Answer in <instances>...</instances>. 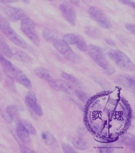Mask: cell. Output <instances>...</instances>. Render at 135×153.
<instances>
[{
    "instance_id": "1",
    "label": "cell",
    "mask_w": 135,
    "mask_h": 153,
    "mask_svg": "<svg viewBox=\"0 0 135 153\" xmlns=\"http://www.w3.org/2000/svg\"><path fill=\"white\" fill-rule=\"evenodd\" d=\"M87 52H88L89 55L92 60L103 69L106 74L111 76L115 73V68L106 58L105 52L102 49L98 46L90 45L88 46Z\"/></svg>"
},
{
    "instance_id": "2",
    "label": "cell",
    "mask_w": 135,
    "mask_h": 153,
    "mask_svg": "<svg viewBox=\"0 0 135 153\" xmlns=\"http://www.w3.org/2000/svg\"><path fill=\"white\" fill-rule=\"evenodd\" d=\"M106 54L119 68L126 71H134V63L122 51L118 50H108L106 51Z\"/></svg>"
},
{
    "instance_id": "3",
    "label": "cell",
    "mask_w": 135,
    "mask_h": 153,
    "mask_svg": "<svg viewBox=\"0 0 135 153\" xmlns=\"http://www.w3.org/2000/svg\"><path fill=\"white\" fill-rule=\"evenodd\" d=\"M0 30L15 45L23 49H26L28 45L25 41L16 33L6 18L0 14Z\"/></svg>"
},
{
    "instance_id": "4",
    "label": "cell",
    "mask_w": 135,
    "mask_h": 153,
    "mask_svg": "<svg viewBox=\"0 0 135 153\" xmlns=\"http://www.w3.org/2000/svg\"><path fill=\"white\" fill-rule=\"evenodd\" d=\"M54 46L56 50L58 51L60 54H62L64 56V57L67 59V60L76 64H79L81 62L80 56L76 54L72 50L70 45L65 43L62 39H57L56 40H55L54 42Z\"/></svg>"
},
{
    "instance_id": "5",
    "label": "cell",
    "mask_w": 135,
    "mask_h": 153,
    "mask_svg": "<svg viewBox=\"0 0 135 153\" xmlns=\"http://www.w3.org/2000/svg\"><path fill=\"white\" fill-rule=\"evenodd\" d=\"M20 29L35 45L37 47L40 46V39L35 31V23L34 21H33L28 17L25 18L21 20Z\"/></svg>"
},
{
    "instance_id": "6",
    "label": "cell",
    "mask_w": 135,
    "mask_h": 153,
    "mask_svg": "<svg viewBox=\"0 0 135 153\" xmlns=\"http://www.w3.org/2000/svg\"><path fill=\"white\" fill-rule=\"evenodd\" d=\"M88 14L92 20H94L99 25L106 29H111L112 28L110 20L104 14L102 10L96 7H90L88 10Z\"/></svg>"
},
{
    "instance_id": "7",
    "label": "cell",
    "mask_w": 135,
    "mask_h": 153,
    "mask_svg": "<svg viewBox=\"0 0 135 153\" xmlns=\"http://www.w3.org/2000/svg\"><path fill=\"white\" fill-rule=\"evenodd\" d=\"M62 40L69 45H76L82 52H87L88 46L82 36L74 33H67L63 36Z\"/></svg>"
},
{
    "instance_id": "8",
    "label": "cell",
    "mask_w": 135,
    "mask_h": 153,
    "mask_svg": "<svg viewBox=\"0 0 135 153\" xmlns=\"http://www.w3.org/2000/svg\"><path fill=\"white\" fill-rule=\"evenodd\" d=\"M2 10L6 16L13 22L19 21V20L21 21L25 18H28V15L21 8L12 6H4L2 7Z\"/></svg>"
},
{
    "instance_id": "9",
    "label": "cell",
    "mask_w": 135,
    "mask_h": 153,
    "mask_svg": "<svg viewBox=\"0 0 135 153\" xmlns=\"http://www.w3.org/2000/svg\"><path fill=\"white\" fill-rule=\"evenodd\" d=\"M59 9L64 18L72 26H75L77 19V15L73 7L68 2H63L60 4Z\"/></svg>"
},
{
    "instance_id": "10",
    "label": "cell",
    "mask_w": 135,
    "mask_h": 153,
    "mask_svg": "<svg viewBox=\"0 0 135 153\" xmlns=\"http://www.w3.org/2000/svg\"><path fill=\"white\" fill-rule=\"evenodd\" d=\"M25 102L26 103L27 106L34 113L35 115L41 117L43 116V112L42 110L41 107L38 102L36 96L33 91H30L27 93L26 96L25 97Z\"/></svg>"
},
{
    "instance_id": "11",
    "label": "cell",
    "mask_w": 135,
    "mask_h": 153,
    "mask_svg": "<svg viewBox=\"0 0 135 153\" xmlns=\"http://www.w3.org/2000/svg\"><path fill=\"white\" fill-rule=\"evenodd\" d=\"M50 85L51 87L56 91H64V92L67 93V94H73L75 93V89L74 86L70 82L63 80H54L51 79L48 82Z\"/></svg>"
},
{
    "instance_id": "12",
    "label": "cell",
    "mask_w": 135,
    "mask_h": 153,
    "mask_svg": "<svg viewBox=\"0 0 135 153\" xmlns=\"http://www.w3.org/2000/svg\"><path fill=\"white\" fill-rule=\"evenodd\" d=\"M114 81L125 89L134 92V79L129 75H118L114 78Z\"/></svg>"
},
{
    "instance_id": "13",
    "label": "cell",
    "mask_w": 135,
    "mask_h": 153,
    "mask_svg": "<svg viewBox=\"0 0 135 153\" xmlns=\"http://www.w3.org/2000/svg\"><path fill=\"white\" fill-rule=\"evenodd\" d=\"M16 131L19 139L25 144L30 143V134L25 127L24 124L20 120H17L16 123Z\"/></svg>"
},
{
    "instance_id": "14",
    "label": "cell",
    "mask_w": 135,
    "mask_h": 153,
    "mask_svg": "<svg viewBox=\"0 0 135 153\" xmlns=\"http://www.w3.org/2000/svg\"><path fill=\"white\" fill-rule=\"evenodd\" d=\"M0 63L4 68L5 72L7 73L12 78V76L19 71V68L15 66L10 61L8 60L3 54H0Z\"/></svg>"
},
{
    "instance_id": "15",
    "label": "cell",
    "mask_w": 135,
    "mask_h": 153,
    "mask_svg": "<svg viewBox=\"0 0 135 153\" xmlns=\"http://www.w3.org/2000/svg\"><path fill=\"white\" fill-rule=\"evenodd\" d=\"M12 50V58L16 59V60L20 61V62H25V63H28L32 61L31 57L30 55L25 52H23L22 50L18 48H11Z\"/></svg>"
},
{
    "instance_id": "16",
    "label": "cell",
    "mask_w": 135,
    "mask_h": 153,
    "mask_svg": "<svg viewBox=\"0 0 135 153\" xmlns=\"http://www.w3.org/2000/svg\"><path fill=\"white\" fill-rule=\"evenodd\" d=\"M12 78L16 80L18 83H20V84L24 86L27 89H30L33 87V84H32L31 81L26 76V74H25L20 69L12 76Z\"/></svg>"
},
{
    "instance_id": "17",
    "label": "cell",
    "mask_w": 135,
    "mask_h": 153,
    "mask_svg": "<svg viewBox=\"0 0 135 153\" xmlns=\"http://www.w3.org/2000/svg\"><path fill=\"white\" fill-rule=\"evenodd\" d=\"M34 73L38 77H39L40 79L45 80V81L48 82L51 79H53V78L51 77V75L48 71L46 68L43 67H36L34 69Z\"/></svg>"
},
{
    "instance_id": "18",
    "label": "cell",
    "mask_w": 135,
    "mask_h": 153,
    "mask_svg": "<svg viewBox=\"0 0 135 153\" xmlns=\"http://www.w3.org/2000/svg\"><path fill=\"white\" fill-rule=\"evenodd\" d=\"M0 54H3L7 58H12L11 48L1 35H0Z\"/></svg>"
},
{
    "instance_id": "19",
    "label": "cell",
    "mask_w": 135,
    "mask_h": 153,
    "mask_svg": "<svg viewBox=\"0 0 135 153\" xmlns=\"http://www.w3.org/2000/svg\"><path fill=\"white\" fill-rule=\"evenodd\" d=\"M42 36L43 39L47 42H54L55 40L57 39L58 37V33L55 30L50 29V28H45L42 32Z\"/></svg>"
},
{
    "instance_id": "20",
    "label": "cell",
    "mask_w": 135,
    "mask_h": 153,
    "mask_svg": "<svg viewBox=\"0 0 135 153\" xmlns=\"http://www.w3.org/2000/svg\"><path fill=\"white\" fill-rule=\"evenodd\" d=\"M62 78H64L66 81H69L70 84H72L74 86H75L77 88H82L83 87V84H82V82L79 79H77V78L75 77L72 75L67 74L66 72H62Z\"/></svg>"
},
{
    "instance_id": "21",
    "label": "cell",
    "mask_w": 135,
    "mask_h": 153,
    "mask_svg": "<svg viewBox=\"0 0 135 153\" xmlns=\"http://www.w3.org/2000/svg\"><path fill=\"white\" fill-rule=\"evenodd\" d=\"M40 137L42 139L44 142V143L48 146L54 145L56 143V140L55 137L52 135L48 131H43L40 134Z\"/></svg>"
},
{
    "instance_id": "22",
    "label": "cell",
    "mask_w": 135,
    "mask_h": 153,
    "mask_svg": "<svg viewBox=\"0 0 135 153\" xmlns=\"http://www.w3.org/2000/svg\"><path fill=\"white\" fill-rule=\"evenodd\" d=\"M6 112L12 121L18 118V110L17 107L15 106V105H9L7 108Z\"/></svg>"
},
{
    "instance_id": "23",
    "label": "cell",
    "mask_w": 135,
    "mask_h": 153,
    "mask_svg": "<svg viewBox=\"0 0 135 153\" xmlns=\"http://www.w3.org/2000/svg\"><path fill=\"white\" fill-rule=\"evenodd\" d=\"M85 31L86 34L92 39H99L101 37V32L98 28L89 27L86 28Z\"/></svg>"
},
{
    "instance_id": "24",
    "label": "cell",
    "mask_w": 135,
    "mask_h": 153,
    "mask_svg": "<svg viewBox=\"0 0 135 153\" xmlns=\"http://www.w3.org/2000/svg\"><path fill=\"white\" fill-rule=\"evenodd\" d=\"M121 142L123 144H126V146H131L134 147V137L131 134H126V135L122 136L120 139Z\"/></svg>"
},
{
    "instance_id": "25",
    "label": "cell",
    "mask_w": 135,
    "mask_h": 153,
    "mask_svg": "<svg viewBox=\"0 0 135 153\" xmlns=\"http://www.w3.org/2000/svg\"><path fill=\"white\" fill-rule=\"evenodd\" d=\"M72 143H73L74 146L76 148L81 149V150H84V149H87L88 147V144L87 142H85V140L81 139H73L72 141Z\"/></svg>"
},
{
    "instance_id": "26",
    "label": "cell",
    "mask_w": 135,
    "mask_h": 153,
    "mask_svg": "<svg viewBox=\"0 0 135 153\" xmlns=\"http://www.w3.org/2000/svg\"><path fill=\"white\" fill-rule=\"evenodd\" d=\"M23 124H24L25 127L26 128L27 130H28V133L30 134H32V135H35L36 134V131H35V129L34 127H33V126L32 125L31 123H30L29 121H27V120H25V121L23 122Z\"/></svg>"
},
{
    "instance_id": "27",
    "label": "cell",
    "mask_w": 135,
    "mask_h": 153,
    "mask_svg": "<svg viewBox=\"0 0 135 153\" xmlns=\"http://www.w3.org/2000/svg\"><path fill=\"white\" fill-rule=\"evenodd\" d=\"M75 93L76 94V96L80 99L82 102H86L88 100V97L87 95L84 93L83 91H81L80 90H76L75 91Z\"/></svg>"
},
{
    "instance_id": "28",
    "label": "cell",
    "mask_w": 135,
    "mask_h": 153,
    "mask_svg": "<svg viewBox=\"0 0 135 153\" xmlns=\"http://www.w3.org/2000/svg\"><path fill=\"white\" fill-rule=\"evenodd\" d=\"M62 150L65 153H75L76 151L69 144H62Z\"/></svg>"
},
{
    "instance_id": "29",
    "label": "cell",
    "mask_w": 135,
    "mask_h": 153,
    "mask_svg": "<svg viewBox=\"0 0 135 153\" xmlns=\"http://www.w3.org/2000/svg\"><path fill=\"white\" fill-rule=\"evenodd\" d=\"M126 29L131 33V34L134 35L135 34V25L134 24H131V23H126L125 25Z\"/></svg>"
},
{
    "instance_id": "30",
    "label": "cell",
    "mask_w": 135,
    "mask_h": 153,
    "mask_svg": "<svg viewBox=\"0 0 135 153\" xmlns=\"http://www.w3.org/2000/svg\"><path fill=\"white\" fill-rule=\"evenodd\" d=\"M119 2H121V4H124L125 5H127V6L131 7L132 8L135 7V4L132 0H118Z\"/></svg>"
},
{
    "instance_id": "31",
    "label": "cell",
    "mask_w": 135,
    "mask_h": 153,
    "mask_svg": "<svg viewBox=\"0 0 135 153\" xmlns=\"http://www.w3.org/2000/svg\"><path fill=\"white\" fill-rule=\"evenodd\" d=\"M99 152H104V153H108V152H113L112 148H109V147H101L99 148Z\"/></svg>"
},
{
    "instance_id": "32",
    "label": "cell",
    "mask_w": 135,
    "mask_h": 153,
    "mask_svg": "<svg viewBox=\"0 0 135 153\" xmlns=\"http://www.w3.org/2000/svg\"><path fill=\"white\" fill-rule=\"evenodd\" d=\"M20 150H21V152H35L34 151H33L32 149L28 148V147H26L25 146H21V147H20Z\"/></svg>"
},
{
    "instance_id": "33",
    "label": "cell",
    "mask_w": 135,
    "mask_h": 153,
    "mask_svg": "<svg viewBox=\"0 0 135 153\" xmlns=\"http://www.w3.org/2000/svg\"><path fill=\"white\" fill-rule=\"evenodd\" d=\"M19 0H0L1 4H9V3H13L18 1Z\"/></svg>"
},
{
    "instance_id": "34",
    "label": "cell",
    "mask_w": 135,
    "mask_h": 153,
    "mask_svg": "<svg viewBox=\"0 0 135 153\" xmlns=\"http://www.w3.org/2000/svg\"><path fill=\"white\" fill-rule=\"evenodd\" d=\"M106 43H107L108 45H109V46H111V47H115V46H116V44L114 43V41L109 39H106Z\"/></svg>"
},
{
    "instance_id": "35",
    "label": "cell",
    "mask_w": 135,
    "mask_h": 153,
    "mask_svg": "<svg viewBox=\"0 0 135 153\" xmlns=\"http://www.w3.org/2000/svg\"><path fill=\"white\" fill-rule=\"evenodd\" d=\"M70 1H71L73 4L77 5V6L80 4V0H70Z\"/></svg>"
},
{
    "instance_id": "36",
    "label": "cell",
    "mask_w": 135,
    "mask_h": 153,
    "mask_svg": "<svg viewBox=\"0 0 135 153\" xmlns=\"http://www.w3.org/2000/svg\"><path fill=\"white\" fill-rule=\"evenodd\" d=\"M82 1H83L85 3H86V4H88V3L90 2L91 0H82Z\"/></svg>"
},
{
    "instance_id": "37",
    "label": "cell",
    "mask_w": 135,
    "mask_h": 153,
    "mask_svg": "<svg viewBox=\"0 0 135 153\" xmlns=\"http://www.w3.org/2000/svg\"><path fill=\"white\" fill-rule=\"evenodd\" d=\"M23 1H24L25 3H26V4H29L30 3V0H23Z\"/></svg>"
},
{
    "instance_id": "38",
    "label": "cell",
    "mask_w": 135,
    "mask_h": 153,
    "mask_svg": "<svg viewBox=\"0 0 135 153\" xmlns=\"http://www.w3.org/2000/svg\"><path fill=\"white\" fill-rule=\"evenodd\" d=\"M1 80H2V75H1V71H0V81H1Z\"/></svg>"
},
{
    "instance_id": "39",
    "label": "cell",
    "mask_w": 135,
    "mask_h": 153,
    "mask_svg": "<svg viewBox=\"0 0 135 153\" xmlns=\"http://www.w3.org/2000/svg\"><path fill=\"white\" fill-rule=\"evenodd\" d=\"M49 1H51V0H49Z\"/></svg>"
}]
</instances>
